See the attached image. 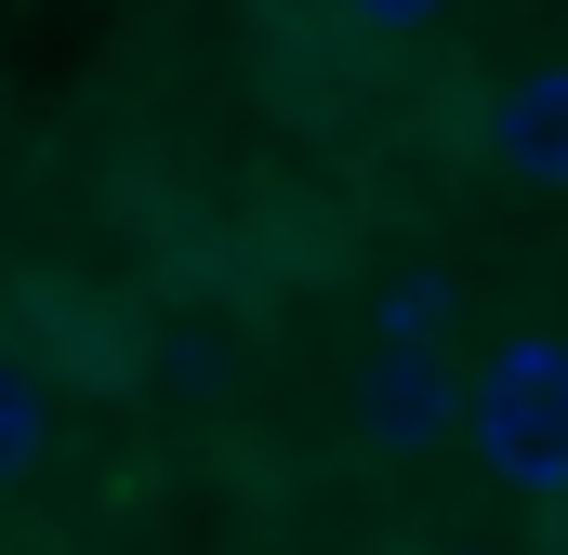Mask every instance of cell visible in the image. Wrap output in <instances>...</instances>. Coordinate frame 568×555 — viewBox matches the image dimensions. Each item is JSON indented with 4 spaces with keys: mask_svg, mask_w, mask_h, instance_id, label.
Masks as SVG:
<instances>
[{
    "mask_svg": "<svg viewBox=\"0 0 568 555\" xmlns=\"http://www.w3.org/2000/svg\"><path fill=\"white\" fill-rule=\"evenodd\" d=\"M463 450H476L489 490L568 516V344H556V331L489 344V371L463 384Z\"/></svg>",
    "mask_w": 568,
    "mask_h": 555,
    "instance_id": "obj_1",
    "label": "cell"
},
{
    "mask_svg": "<svg viewBox=\"0 0 568 555\" xmlns=\"http://www.w3.org/2000/svg\"><path fill=\"white\" fill-rule=\"evenodd\" d=\"M357 436H371L384 463H424L436 436H463L449 344H371V357H357Z\"/></svg>",
    "mask_w": 568,
    "mask_h": 555,
    "instance_id": "obj_2",
    "label": "cell"
},
{
    "mask_svg": "<svg viewBox=\"0 0 568 555\" xmlns=\"http://www.w3.org/2000/svg\"><path fill=\"white\" fill-rule=\"evenodd\" d=\"M489 159L516 185H568V67H529L489 93Z\"/></svg>",
    "mask_w": 568,
    "mask_h": 555,
    "instance_id": "obj_3",
    "label": "cell"
},
{
    "mask_svg": "<svg viewBox=\"0 0 568 555\" xmlns=\"http://www.w3.org/2000/svg\"><path fill=\"white\" fill-rule=\"evenodd\" d=\"M40 450H53V397H40V371H27V357H0V490H27V476H40Z\"/></svg>",
    "mask_w": 568,
    "mask_h": 555,
    "instance_id": "obj_4",
    "label": "cell"
},
{
    "mask_svg": "<svg viewBox=\"0 0 568 555\" xmlns=\"http://www.w3.org/2000/svg\"><path fill=\"white\" fill-rule=\"evenodd\" d=\"M371 344H449V278H436V265L384 278V304H371Z\"/></svg>",
    "mask_w": 568,
    "mask_h": 555,
    "instance_id": "obj_5",
    "label": "cell"
},
{
    "mask_svg": "<svg viewBox=\"0 0 568 555\" xmlns=\"http://www.w3.org/2000/svg\"><path fill=\"white\" fill-rule=\"evenodd\" d=\"M331 13H344L357 40H424V27L449 13V0H331Z\"/></svg>",
    "mask_w": 568,
    "mask_h": 555,
    "instance_id": "obj_6",
    "label": "cell"
},
{
    "mask_svg": "<svg viewBox=\"0 0 568 555\" xmlns=\"http://www.w3.org/2000/svg\"><path fill=\"white\" fill-rule=\"evenodd\" d=\"M424 555H476V543H424Z\"/></svg>",
    "mask_w": 568,
    "mask_h": 555,
    "instance_id": "obj_7",
    "label": "cell"
}]
</instances>
